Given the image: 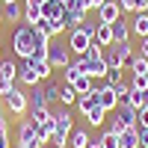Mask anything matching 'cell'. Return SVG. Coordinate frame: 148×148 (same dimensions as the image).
<instances>
[{"label": "cell", "mask_w": 148, "mask_h": 148, "mask_svg": "<svg viewBox=\"0 0 148 148\" xmlns=\"http://www.w3.org/2000/svg\"><path fill=\"white\" fill-rule=\"evenodd\" d=\"M51 45V36H45L33 27V24H21L12 36V51H15L21 59H30L36 47H47Z\"/></svg>", "instance_id": "cell-1"}, {"label": "cell", "mask_w": 148, "mask_h": 148, "mask_svg": "<svg viewBox=\"0 0 148 148\" xmlns=\"http://www.w3.org/2000/svg\"><path fill=\"white\" fill-rule=\"evenodd\" d=\"M95 27H98V24H89V21H86L83 27L71 30V33H68V51H71V53H77V56H83L86 51H89V45H92Z\"/></svg>", "instance_id": "cell-2"}, {"label": "cell", "mask_w": 148, "mask_h": 148, "mask_svg": "<svg viewBox=\"0 0 148 148\" xmlns=\"http://www.w3.org/2000/svg\"><path fill=\"white\" fill-rule=\"evenodd\" d=\"M127 127H136V110H133L130 104H119L113 121H110V130L121 133V130H127Z\"/></svg>", "instance_id": "cell-3"}, {"label": "cell", "mask_w": 148, "mask_h": 148, "mask_svg": "<svg viewBox=\"0 0 148 148\" xmlns=\"http://www.w3.org/2000/svg\"><path fill=\"white\" fill-rule=\"evenodd\" d=\"M56 119V130H53V136H51V142H53V148H65L68 145V133L74 130V121H71V113H56L53 116Z\"/></svg>", "instance_id": "cell-4"}, {"label": "cell", "mask_w": 148, "mask_h": 148, "mask_svg": "<svg viewBox=\"0 0 148 148\" xmlns=\"http://www.w3.org/2000/svg\"><path fill=\"white\" fill-rule=\"evenodd\" d=\"M18 145L21 148H45V142L39 139V130H36V125L30 119H21V125H18Z\"/></svg>", "instance_id": "cell-5"}, {"label": "cell", "mask_w": 148, "mask_h": 148, "mask_svg": "<svg viewBox=\"0 0 148 148\" xmlns=\"http://www.w3.org/2000/svg\"><path fill=\"white\" fill-rule=\"evenodd\" d=\"M77 65L83 74H89V77H107V62H104V56H77Z\"/></svg>", "instance_id": "cell-6"}, {"label": "cell", "mask_w": 148, "mask_h": 148, "mask_svg": "<svg viewBox=\"0 0 148 148\" xmlns=\"http://www.w3.org/2000/svg\"><path fill=\"white\" fill-rule=\"evenodd\" d=\"M3 98H6V107H9V113H12V116H24V113H27V110H30V101H27V92H21L18 86H15V89H12L9 95H3Z\"/></svg>", "instance_id": "cell-7"}, {"label": "cell", "mask_w": 148, "mask_h": 148, "mask_svg": "<svg viewBox=\"0 0 148 148\" xmlns=\"http://www.w3.org/2000/svg\"><path fill=\"white\" fill-rule=\"evenodd\" d=\"M95 98H98V107H104L107 113H110V110H116V107H119L116 89H113L110 83H101V86H95Z\"/></svg>", "instance_id": "cell-8"}, {"label": "cell", "mask_w": 148, "mask_h": 148, "mask_svg": "<svg viewBox=\"0 0 148 148\" xmlns=\"http://www.w3.org/2000/svg\"><path fill=\"white\" fill-rule=\"evenodd\" d=\"M47 62H51L53 68H65V65L71 62L68 45H51V47H47Z\"/></svg>", "instance_id": "cell-9"}, {"label": "cell", "mask_w": 148, "mask_h": 148, "mask_svg": "<svg viewBox=\"0 0 148 148\" xmlns=\"http://www.w3.org/2000/svg\"><path fill=\"white\" fill-rule=\"evenodd\" d=\"M119 18H121V6L116 0H104V3L98 6V21L101 24H116Z\"/></svg>", "instance_id": "cell-10"}, {"label": "cell", "mask_w": 148, "mask_h": 148, "mask_svg": "<svg viewBox=\"0 0 148 148\" xmlns=\"http://www.w3.org/2000/svg\"><path fill=\"white\" fill-rule=\"evenodd\" d=\"M18 83L27 86V89L39 83V74H36V62H33V59H21V65H18Z\"/></svg>", "instance_id": "cell-11"}, {"label": "cell", "mask_w": 148, "mask_h": 148, "mask_svg": "<svg viewBox=\"0 0 148 148\" xmlns=\"http://www.w3.org/2000/svg\"><path fill=\"white\" fill-rule=\"evenodd\" d=\"M86 15H89V12H86V9H80V6H65L62 24H65L68 30H77V27H83V24H86Z\"/></svg>", "instance_id": "cell-12"}, {"label": "cell", "mask_w": 148, "mask_h": 148, "mask_svg": "<svg viewBox=\"0 0 148 148\" xmlns=\"http://www.w3.org/2000/svg\"><path fill=\"white\" fill-rule=\"evenodd\" d=\"M62 15H65V6L59 3V0H45V3H42V18H47V21H62Z\"/></svg>", "instance_id": "cell-13"}, {"label": "cell", "mask_w": 148, "mask_h": 148, "mask_svg": "<svg viewBox=\"0 0 148 148\" xmlns=\"http://www.w3.org/2000/svg\"><path fill=\"white\" fill-rule=\"evenodd\" d=\"M92 42H95V45H101V47H110V45H113V27H110V24H101V21H98Z\"/></svg>", "instance_id": "cell-14"}, {"label": "cell", "mask_w": 148, "mask_h": 148, "mask_svg": "<svg viewBox=\"0 0 148 148\" xmlns=\"http://www.w3.org/2000/svg\"><path fill=\"white\" fill-rule=\"evenodd\" d=\"M89 130H86V127H74L71 133H68V145L71 148H89Z\"/></svg>", "instance_id": "cell-15"}, {"label": "cell", "mask_w": 148, "mask_h": 148, "mask_svg": "<svg viewBox=\"0 0 148 148\" xmlns=\"http://www.w3.org/2000/svg\"><path fill=\"white\" fill-rule=\"evenodd\" d=\"M0 9H3V21H6V24H18V21L24 18V9H21L18 0H15V3H3Z\"/></svg>", "instance_id": "cell-16"}, {"label": "cell", "mask_w": 148, "mask_h": 148, "mask_svg": "<svg viewBox=\"0 0 148 148\" xmlns=\"http://www.w3.org/2000/svg\"><path fill=\"white\" fill-rule=\"evenodd\" d=\"M18 80V65L12 59H3L0 62V83H15Z\"/></svg>", "instance_id": "cell-17"}, {"label": "cell", "mask_w": 148, "mask_h": 148, "mask_svg": "<svg viewBox=\"0 0 148 148\" xmlns=\"http://www.w3.org/2000/svg\"><path fill=\"white\" fill-rule=\"evenodd\" d=\"M27 101H30V107H51L47 104V95H45V86H30V95H27Z\"/></svg>", "instance_id": "cell-18"}, {"label": "cell", "mask_w": 148, "mask_h": 148, "mask_svg": "<svg viewBox=\"0 0 148 148\" xmlns=\"http://www.w3.org/2000/svg\"><path fill=\"white\" fill-rule=\"evenodd\" d=\"M130 33H136L139 39L148 36V12H136V18L130 21Z\"/></svg>", "instance_id": "cell-19"}, {"label": "cell", "mask_w": 148, "mask_h": 148, "mask_svg": "<svg viewBox=\"0 0 148 148\" xmlns=\"http://www.w3.org/2000/svg\"><path fill=\"white\" fill-rule=\"evenodd\" d=\"M119 145L121 148H139V136H136V127H127L119 133Z\"/></svg>", "instance_id": "cell-20"}, {"label": "cell", "mask_w": 148, "mask_h": 148, "mask_svg": "<svg viewBox=\"0 0 148 148\" xmlns=\"http://www.w3.org/2000/svg\"><path fill=\"white\" fill-rule=\"evenodd\" d=\"M86 121H89V125H92V127H101V125H104V121H107V110L95 104V107L89 110V113H86Z\"/></svg>", "instance_id": "cell-21"}, {"label": "cell", "mask_w": 148, "mask_h": 148, "mask_svg": "<svg viewBox=\"0 0 148 148\" xmlns=\"http://www.w3.org/2000/svg\"><path fill=\"white\" fill-rule=\"evenodd\" d=\"M36 130H39V139H42V142H51L53 130H56V119L51 116L47 121H42V125H36Z\"/></svg>", "instance_id": "cell-22"}, {"label": "cell", "mask_w": 148, "mask_h": 148, "mask_svg": "<svg viewBox=\"0 0 148 148\" xmlns=\"http://www.w3.org/2000/svg\"><path fill=\"white\" fill-rule=\"evenodd\" d=\"M110 27H113V42H127V39H130V27H127L121 18H119L116 24H110Z\"/></svg>", "instance_id": "cell-23"}, {"label": "cell", "mask_w": 148, "mask_h": 148, "mask_svg": "<svg viewBox=\"0 0 148 148\" xmlns=\"http://www.w3.org/2000/svg\"><path fill=\"white\" fill-rule=\"evenodd\" d=\"M42 21V6H33V3H24V24H39Z\"/></svg>", "instance_id": "cell-24"}, {"label": "cell", "mask_w": 148, "mask_h": 148, "mask_svg": "<svg viewBox=\"0 0 148 148\" xmlns=\"http://www.w3.org/2000/svg\"><path fill=\"white\" fill-rule=\"evenodd\" d=\"M121 12H148V0H116Z\"/></svg>", "instance_id": "cell-25"}, {"label": "cell", "mask_w": 148, "mask_h": 148, "mask_svg": "<svg viewBox=\"0 0 148 148\" xmlns=\"http://www.w3.org/2000/svg\"><path fill=\"white\" fill-rule=\"evenodd\" d=\"M98 104V98H95V89L92 92H86V95H77V110H80V113L86 116V113H89V110Z\"/></svg>", "instance_id": "cell-26"}, {"label": "cell", "mask_w": 148, "mask_h": 148, "mask_svg": "<svg viewBox=\"0 0 148 148\" xmlns=\"http://www.w3.org/2000/svg\"><path fill=\"white\" fill-rule=\"evenodd\" d=\"M71 86H74V92H77V95H86V92H92V89H95V83H92L89 74H80V77L74 80Z\"/></svg>", "instance_id": "cell-27"}, {"label": "cell", "mask_w": 148, "mask_h": 148, "mask_svg": "<svg viewBox=\"0 0 148 148\" xmlns=\"http://www.w3.org/2000/svg\"><path fill=\"white\" fill-rule=\"evenodd\" d=\"M59 101H62L65 107H74V104H77V92H74V86H71V83L59 86Z\"/></svg>", "instance_id": "cell-28"}, {"label": "cell", "mask_w": 148, "mask_h": 148, "mask_svg": "<svg viewBox=\"0 0 148 148\" xmlns=\"http://www.w3.org/2000/svg\"><path fill=\"white\" fill-rule=\"evenodd\" d=\"M53 113H51V107H30V121L33 125H42V121H47Z\"/></svg>", "instance_id": "cell-29"}, {"label": "cell", "mask_w": 148, "mask_h": 148, "mask_svg": "<svg viewBox=\"0 0 148 148\" xmlns=\"http://www.w3.org/2000/svg\"><path fill=\"white\" fill-rule=\"evenodd\" d=\"M125 68H130L133 74H148V59L139 53V56H130V62L125 65Z\"/></svg>", "instance_id": "cell-30"}, {"label": "cell", "mask_w": 148, "mask_h": 148, "mask_svg": "<svg viewBox=\"0 0 148 148\" xmlns=\"http://www.w3.org/2000/svg\"><path fill=\"white\" fill-rule=\"evenodd\" d=\"M104 62H107V68H125V59H121L113 47H104Z\"/></svg>", "instance_id": "cell-31"}, {"label": "cell", "mask_w": 148, "mask_h": 148, "mask_svg": "<svg viewBox=\"0 0 148 148\" xmlns=\"http://www.w3.org/2000/svg\"><path fill=\"white\" fill-rule=\"evenodd\" d=\"M110 47H113V51L121 56V59H125V65L130 62V56H133V47L127 45V42H113V45H110Z\"/></svg>", "instance_id": "cell-32"}, {"label": "cell", "mask_w": 148, "mask_h": 148, "mask_svg": "<svg viewBox=\"0 0 148 148\" xmlns=\"http://www.w3.org/2000/svg\"><path fill=\"white\" fill-rule=\"evenodd\" d=\"M101 145H104V148H121V145H119V133L107 127V130L101 133Z\"/></svg>", "instance_id": "cell-33"}, {"label": "cell", "mask_w": 148, "mask_h": 148, "mask_svg": "<svg viewBox=\"0 0 148 148\" xmlns=\"http://www.w3.org/2000/svg\"><path fill=\"white\" fill-rule=\"evenodd\" d=\"M113 89H116V98H119V104H130V83H116Z\"/></svg>", "instance_id": "cell-34"}, {"label": "cell", "mask_w": 148, "mask_h": 148, "mask_svg": "<svg viewBox=\"0 0 148 148\" xmlns=\"http://www.w3.org/2000/svg\"><path fill=\"white\" fill-rule=\"evenodd\" d=\"M33 62H36V59H33ZM36 74H39V80H47L53 74V65L47 62V59H45V62H36Z\"/></svg>", "instance_id": "cell-35"}, {"label": "cell", "mask_w": 148, "mask_h": 148, "mask_svg": "<svg viewBox=\"0 0 148 148\" xmlns=\"http://www.w3.org/2000/svg\"><path fill=\"white\" fill-rule=\"evenodd\" d=\"M80 74H83V71H80V65H77V59H74V62H68V65H65V83H74Z\"/></svg>", "instance_id": "cell-36"}, {"label": "cell", "mask_w": 148, "mask_h": 148, "mask_svg": "<svg viewBox=\"0 0 148 148\" xmlns=\"http://www.w3.org/2000/svg\"><path fill=\"white\" fill-rule=\"evenodd\" d=\"M0 148H9V125L3 116H0Z\"/></svg>", "instance_id": "cell-37"}, {"label": "cell", "mask_w": 148, "mask_h": 148, "mask_svg": "<svg viewBox=\"0 0 148 148\" xmlns=\"http://www.w3.org/2000/svg\"><path fill=\"white\" fill-rule=\"evenodd\" d=\"M104 83H110V86L121 83V68H107V77H104Z\"/></svg>", "instance_id": "cell-38"}, {"label": "cell", "mask_w": 148, "mask_h": 148, "mask_svg": "<svg viewBox=\"0 0 148 148\" xmlns=\"http://www.w3.org/2000/svg\"><path fill=\"white\" fill-rule=\"evenodd\" d=\"M130 89H148V74H133Z\"/></svg>", "instance_id": "cell-39"}, {"label": "cell", "mask_w": 148, "mask_h": 148, "mask_svg": "<svg viewBox=\"0 0 148 148\" xmlns=\"http://www.w3.org/2000/svg\"><path fill=\"white\" fill-rule=\"evenodd\" d=\"M45 95H47V104L59 101V86H56V83H53V86H45Z\"/></svg>", "instance_id": "cell-40"}, {"label": "cell", "mask_w": 148, "mask_h": 148, "mask_svg": "<svg viewBox=\"0 0 148 148\" xmlns=\"http://www.w3.org/2000/svg\"><path fill=\"white\" fill-rule=\"evenodd\" d=\"M136 127H148V107L136 110Z\"/></svg>", "instance_id": "cell-41"}, {"label": "cell", "mask_w": 148, "mask_h": 148, "mask_svg": "<svg viewBox=\"0 0 148 148\" xmlns=\"http://www.w3.org/2000/svg\"><path fill=\"white\" fill-rule=\"evenodd\" d=\"M136 136H139V148H148V127H136Z\"/></svg>", "instance_id": "cell-42"}, {"label": "cell", "mask_w": 148, "mask_h": 148, "mask_svg": "<svg viewBox=\"0 0 148 148\" xmlns=\"http://www.w3.org/2000/svg\"><path fill=\"white\" fill-rule=\"evenodd\" d=\"M139 53H142V56H145V59H148V36H145V39H142V42H139Z\"/></svg>", "instance_id": "cell-43"}, {"label": "cell", "mask_w": 148, "mask_h": 148, "mask_svg": "<svg viewBox=\"0 0 148 148\" xmlns=\"http://www.w3.org/2000/svg\"><path fill=\"white\" fill-rule=\"evenodd\" d=\"M24 3H33V6H42L45 0H24Z\"/></svg>", "instance_id": "cell-44"}, {"label": "cell", "mask_w": 148, "mask_h": 148, "mask_svg": "<svg viewBox=\"0 0 148 148\" xmlns=\"http://www.w3.org/2000/svg\"><path fill=\"white\" fill-rule=\"evenodd\" d=\"M89 148H104V145H101V139H98V142H89Z\"/></svg>", "instance_id": "cell-45"}, {"label": "cell", "mask_w": 148, "mask_h": 148, "mask_svg": "<svg viewBox=\"0 0 148 148\" xmlns=\"http://www.w3.org/2000/svg\"><path fill=\"white\" fill-rule=\"evenodd\" d=\"M101 3H104V0H92V6H95V9H98V6H101Z\"/></svg>", "instance_id": "cell-46"}, {"label": "cell", "mask_w": 148, "mask_h": 148, "mask_svg": "<svg viewBox=\"0 0 148 148\" xmlns=\"http://www.w3.org/2000/svg\"><path fill=\"white\" fill-rule=\"evenodd\" d=\"M0 24H6V21H3V9H0Z\"/></svg>", "instance_id": "cell-47"}, {"label": "cell", "mask_w": 148, "mask_h": 148, "mask_svg": "<svg viewBox=\"0 0 148 148\" xmlns=\"http://www.w3.org/2000/svg\"><path fill=\"white\" fill-rule=\"evenodd\" d=\"M3 3H15V0H3Z\"/></svg>", "instance_id": "cell-48"}, {"label": "cell", "mask_w": 148, "mask_h": 148, "mask_svg": "<svg viewBox=\"0 0 148 148\" xmlns=\"http://www.w3.org/2000/svg\"><path fill=\"white\" fill-rule=\"evenodd\" d=\"M0 3H3V0H0Z\"/></svg>", "instance_id": "cell-49"}, {"label": "cell", "mask_w": 148, "mask_h": 148, "mask_svg": "<svg viewBox=\"0 0 148 148\" xmlns=\"http://www.w3.org/2000/svg\"><path fill=\"white\" fill-rule=\"evenodd\" d=\"M18 148H21V145H18Z\"/></svg>", "instance_id": "cell-50"}]
</instances>
